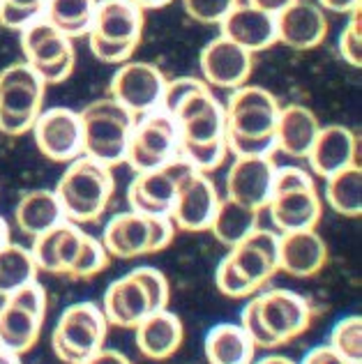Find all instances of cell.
<instances>
[{"label": "cell", "mask_w": 362, "mask_h": 364, "mask_svg": "<svg viewBox=\"0 0 362 364\" xmlns=\"http://www.w3.org/2000/svg\"><path fill=\"white\" fill-rule=\"evenodd\" d=\"M282 104L261 85L245 83L224 104L226 146L235 157H272Z\"/></svg>", "instance_id": "obj_1"}, {"label": "cell", "mask_w": 362, "mask_h": 364, "mask_svg": "<svg viewBox=\"0 0 362 364\" xmlns=\"http://www.w3.org/2000/svg\"><path fill=\"white\" fill-rule=\"evenodd\" d=\"M53 191L68 222L90 224L107 213L116 191V180L109 166L81 155L70 161Z\"/></svg>", "instance_id": "obj_2"}, {"label": "cell", "mask_w": 362, "mask_h": 364, "mask_svg": "<svg viewBox=\"0 0 362 364\" xmlns=\"http://www.w3.org/2000/svg\"><path fill=\"white\" fill-rule=\"evenodd\" d=\"M144 9L129 0H97L88 31L90 51L100 63H127L144 40Z\"/></svg>", "instance_id": "obj_3"}, {"label": "cell", "mask_w": 362, "mask_h": 364, "mask_svg": "<svg viewBox=\"0 0 362 364\" xmlns=\"http://www.w3.org/2000/svg\"><path fill=\"white\" fill-rule=\"evenodd\" d=\"M83 134V155L104 166H118L125 161L132 129L137 118L122 109L116 100L104 97L85 104L79 113Z\"/></svg>", "instance_id": "obj_4"}, {"label": "cell", "mask_w": 362, "mask_h": 364, "mask_svg": "<svg viewBox=\"0 0 362 364\" xmlns=\"http://www.w3.org/2000/svg\"><path fill=\"white\" fill-rule=\"evenodd\" d=\"M46 85L23 60L0 70V134L23 136L42 113Z\"/></svg>", "instance_id": "obj_5"}, {"label": "cell", "mask_w": 362, "mask_h": 364, "mask_svg": "<svg viewBox=\"0 0 362 364\" xmlns=\"http://www.w3.org/2000/svg\"><path fill=\"white\" fill-rule=\"evenodd\" d=\"M109 323L97 302H74L60 314L51 332V348L65 364H83L104 348Z\"/></svg>", "instance_id": "obj_6"}, {"label": "cell", "mask_w": 362, "mask_h": 364, "mask_svg": "<svg viewBox=\"0 0 362 364\" xmlns=\"http://www.w3.org/2000/svg\"><path fill=\"white\" fill-rule=\"evenodd\" d=\"M18 33L23 63L40 76L44 85H58L70 79L76 67V49L70 37L55 31L44 16Z\"/></svg>", "instance_id": "obj_7"}, {"label": "cell", "mask_w": 362, "mask_h": 364, "mask_svg": "<svg viewBox=\"0 0 362 364\" xmlns=\"http://www.w3.org/2000/svg\"><path fill=\"white\" fill-rule=\"evenodd\" d=\"M0 306V348L14 355L33 350L40 341L42 325L46 318V293L37 282L26 284L3 298Z\"/></svg>", "instance_id": "obj_8"}, {"label": "cell", "mask_w": 362, "mask_h": 364, "mask_svg": "<svg viewBox=\"0 0 362 364\" xmlns=\"http://www.w3.org/2000/svg\"><path fill=\"white\" fill-rule=\"evenodd\" d=\"M166 79L157 65L144 60H127L118 67L109 83V97L116 100L134 118H144L161 107Z\"/></svg>", "instance_id": "obj_9"}, {"label": "cell", "mask_w": 362, "mask_h": 364, "mask_svg": "<svg viewBox=\"0 0 362 364\" xmlns=\"http://www.w3.org/2000/svg\"><path fill=\"white\" fill-rule=\"evenodd\" d=\"M178 157V124L164 111H155L144 116L139 124H134L129 136L125 161L132 171L144 173L169 164Z\"/></svg>", "instance_id": "obj_10"}, {"label": "cell", "mask_w": 362, "mask_h": 364, "mask_svg": "<svg viewBox=\"0 0 362 364\" xmlns=\"http://www.w3.org/2000/svg\"><path fill=\"white\" fill-rule=\"evenodd\" d=\"M256 304H259L265 330L270 332L277 348L307 332L314 323V316H316V306L307 298L287 289H270L259 293Z\"/></svg>", "instance_id": "obj_11"}, {"label": "cell", "mask_w": 362, "mask_h": 364, "mask_svg": "<svg viewBox=\"0 0 362 364\" xmlns=\"http://www.w3.org/2000/svg\"><path fill=\"white\" fill-rule=\"evenodd\" d=\"M192 166L180 157L171 159L169 164L137 173V178L127 187V203L132 213L157 217V215H171L174 208L176 191L180 180H183Z\"/></svg>", "instance_id": "obj_12"}, {"label": "cell", "mask_w": 362, "mask_h": 364, "mask_svg": "<svg viewBox=\"0 0 362 364\" xmlns=\"http://www.w3.org/2000/svg\"><path fill=\"white\" fill-rule=\"evenodd\" d=\"M219 205V194L215 182L206 173L189 171L180 180L174 208H171V222L178 231L185 233H203L211 231Z\"/></svg>", "instance_id": "obj_13"}, {"label": "cell", "mask_w": 362, "mask_h": 364, "mask_svg": "<svg viewBox=\"0 0 362 364\" xmlns=\"http://www.w3.org/2000/svg\"><path fill=\"white\" fill-rule=\"evenodd\" d=\"M35 146L46 159L55 164H70L83 155V134L79 113L72 109L55 107L42 111L33 124Z\"/></svg>", "instance_id": "obj_14"}, {"label": "cell", "mask_w": 362, "mask_h": 364, "mask_svg": "<svg viewBox=\"0 0 362 364\" xmlns=\"http://www.w3.org/2000/svg\"><path fill=\"white\" fill-rule=\"evenodd\" d=\"M198 70L211 88L238 90L250 81L254 70V53L219 35L201 49Z\"/></svg>", "instance_id": "obj_15"}, {"label": "cell", "mask_w": 362, "mask_h": 364, "mask_svg": "<svg viewBox=\"0 0 362 364\" xmlns=\"http://www.w3.org/2000/svg\"><path fill=\"white\" fill-rule=\"evenodd\" d=\"M277 42L293 51L316 49L328 37V16L314 0H295L275 16Z\"/></svg>", "instance_id": "obj_16"}, {"label": "cell", "mask_w": 362, "mask_h": 364, "mask_svg": "<svg viewBox=\"0 0 362 364\" xmlns=\"http://www.w3.org/2000/svg\"><path fill=\"white\" fill-rule=\"evenodd\" d=\"M275 171L272 157H235L226 173V198L263 210L272 198Z\"/></svg>", "instance_id": "obj_17"}, {"label": "cell", "mask_w": 362, "mask_h": 364, "mask_svg": "<svg viewBox=\"0 0 362 364\" xmlns=\"http://www.w3.org/2000/svg\"><path fill=\"white\" fill-rule=\"evenodd\" d=\"M358 159V136L353 129L344 127V124H328L321 127L316 139H314L307 164L312 166L314 176L330 178L353 166Z\"/></svg>", "instance_id": "obj_18"}, {"label": "cell", "mask_w": 362, "mask_h": 364, "mask_svg": "<svg viewBox=\"0 0 362 364\" xmlns=\"http://www.w3.org/2000/svg\"><path fill=\"white\" fill-rule=\"evenodd\" d=\"M277 254H280V235L275 231H265V228H256L240 245L231 247L228 258L261 291L280 272Z\"/></svg>", "instance_id": "obj_19"}, {"label": "cell", "mask_w": 362, "mask_h": 364, "mask_svg": "<svg viewBox=\"0 0 362 364\" xmlns=\"http://www.w3.org/2000/svg\"><path fill=\"white\" fill-rule=\"evenodd\" d=\"M265 208L280 233L314 231L323 217V200L316 187L272 194Z\"/></svg>", "instance_id": "obj_20"}, {"label": "cell", "mask_w": 362, "mask_h": 364, "mask_svg": "<svg viewBox=\"0 0 362 364\" xmlns=\"http://www.w3.org/2000/svg\"><path fill=\"white\" fill-rule=\"evenodd\" d=\"M328 265V245L314 231L282 233L277 270L295 279H309Z\"/></svg>", "instance_id": "obj_21"}, {"label": "cell", "mask_w": 362, "mask_h": 364, "mask_svg": "<svg viewBox=\"0 0 362 364\" xmlns=\"http://www.w3.org/2000/svg\"><path fill=\"white\" fill-rule=\"evenodd\" d=\"M222 37L235 42L250 53H261L277 44V28H275V16L265 14L252 5H238L228 12L222 23Z\"/></svg>", "instance_id": "obj_22"}, {"label": "cell", "mask_w": 362, "mask_h": 364, "mask_svg": "<svg viewBox=\"0 0 362 364\" xmlns=\"http://www.w3.org/2000/svg\"><path fill=\"white\" fill-rule=\"evenodd\" d=\"M102 311L109 325L122 330H134L146 316L152 314L146 289L132 274L109 284V289L104 291Z\"/></svg>", "instance_id": "obj_23"}, {"label": "cell", "mask_w": 362, "mask_h": 364, "mask_svg": "<svg viewBox=\"0 0 362 364\" xmlns=\"http://www.w3.org/2000/svg\"><path fill=\"white\" fill-rule=\"evenodd\" d=\"M81 240L83 233L72 222H63L60 226L51 228V231L33 237L31 254L35 258L37 270L46 274L68 277L74 258L81 249Z\"/></svg>", "instance_id": "obj_24"}, {"label": "cell", "mask_w": 362, "mask_h": 364, "mask_svg": "<svg viewBox=\"0 0 362 364\" xmlns=\"http://www.w3.org/2000/svg\"><path fill=\"white\" fill-rule=\"evenodd\" d=\"M137 348L148 360H169L180 350L185 341V325L174 311H155L146 316L137 328Z\"/></svg>", "instance_id": "obj_25"}, {"label": "cell", "mask_w": 362, "mask_h": 364, "mask_svg": "<svg viewBox=\"0 0 362 364\" xmlns=\"http://www.w3.org/2000/svg\"><path fill=\"white\" fill-rule=\"evenodd\" d=\"M321 122L309 107L304 104H287L280 109L277 129H275V148L284 152L289 159H307L309 148Z\"/></svg>", "instance_id": "obj_26"}, {"label": "cell", "mask_w": 362, "mask_h": 364, "mask_svg": "<svg viewBox=\"0 0 362 364\" xmlns=\"http://www.w3.org/2000/svg\"><path fill=\"white\" fill-rule=\"evenodd\" d=\"M111 258H129L150 254V217L139 213H120L104 226L102 240Z\"/></svg>", "instance_id": "obj_27"}, {"label": "cell", "mask_w": 362, "mask_h": 364, "mask_svg": "<svg viewBox=\"0 0 362 364\" xmlns=\"http://www.w3.org/2000/svg\"><path fill=\"white\" fill-rule=\"evenodd\" d=\"M63 222H68V219H65L58 196L51 189L26 191L14 208V224L18 233L26 237H37L60 226Z\"/></svg>", "instance_id": "obj_28"}, {"label": "cell", "mask_w": 362, "mask_h": 364, "mask_svg": "<svg viewBox=\"0 0 362 364\" xmlns=\"http://www.w3.org/2000/svg\"><path fill=\"white\" fill-rule=\"evenodd\" d=\"M203 353L208 364H252L256 346L240 323H219L206 334Z\"/></svg>", "instance_id": "obj_29"}, {"label": "cell", "mask_w": 362, "mask_h": 364, "mask_svg": "<svg viewBox=\"0 0 362 364\" xmlns=\"http://www.w3.org/2000/svg\"><path fill=\"white\" fill-rule=\"evenodd\" d=\"M259 215H261V210L247 208L231 198H224V200L219 198L217 213L211 224V233L217 237L219 245L231 249L235 245H240L247 235L259 228Z\"/></svg>", "instance_id": "obj_30"}, {"label": "cell", "mask_w": 362, "mask_h": 364, "mask_svg": "<svg viewBox=\"0 0 362 364\" xmlns=\"http://www.w3.org/2000/svg\"><path fill=\"white\" fill-rule=\"evenodd\" d=\"M323 198L337 215L356 219L362 215V168L358 164L326 178Z\"/></svg>", "instance_id": "obj_31"}, {"label": "cell", "mask_w": 362, "mask_h": 364, "mask_svg": "<svg viewBox=\"0 0 362 364\" xmlns=\"http://www.w3.org/2000/svg\"><path fill=\"white\" fill-rule=\"evenodd\" d=\"M97 0H46L44 18L65 37L88 35Z\"/></svg>", "instance_id": "obj_32"}, {"label": "cell", "mask_w": 362, "mask_h": 364, "mask_svg": "<svg viewBox=\"0 0 362 364\" xmlns=\"http://www.w3.org/2000/svg\"><path fill=\"white\" fill-rule=\"evenodd\" d=\"M37 265L31 249L7 242L0 247V298H7L26 284L37 282Z\"/></svg>", "instance_id": "obj_33"}, {"label": "cell", "mask_w": 362, "mask_h": 364, "mask_svg": "<svg viewBox=\"0 0 362 364\" xmlns=\"http://www.w3.org/2000/svg\"><path fill=\"white\" fill-rule=\"evenodd\" d=\"M328 346L339 353L348 364H362V318L346 316L330 332Z\"/></svg>", "instance_id": "obj_34"}, {"label": "cell", "mask_w": 362, "mask_h": 364, "mask_svg": "<svg viewBox=\"0 0 362 364\" xmlns=\"http://www.w3.org/2000/svg\"><path fill=\"white\" fill-rule=\"evenodd\" d=\"M109 263H111V256L107 254L104 245L97 240V237L83 233L81 249L74 258L68 277H72V279H90V277L107 270Z\"/></svg>", "instance_id": "obj_35"}, {"label": "cell", "mask_w": 362, "mask_h": 364, "mask_svg": "<svg viewBox=\"0 0 362 364\" xmlns=\"http://www.w3.org/2000/svg\"><path fill=\"white\" fill-rule=\"evenodd\" d=\"M215 284H217V291L226 295V298H233V300H243V298H252V295L259 293V289L247 279V277L238 270L235 263L231 261L228 256H224L219 261L217 270H215Z\"/></svg>", "instance_id": "obj_36"}, {"label": "cell", "mask_w": 362, "mask_h": 364, "mask_svg": "<svg viewBox=\"0 0 362 364\" xmlns=\"http://www.w3.org/2000/svg\"><path fill=\"white\" fill-rule=\"evenodd\" d=\"M46 0H0V26L21 31L44 16Z\"/></svg>", "instance_id": "obj_37"}, {"label": "cell", "mask_w": 362, "mask_h": 364, "mask_svg": "<svg viewBox=\"0 0 362 364\" xmlns=\"http://www.w3.org/2000/svg\"><path fill=\"white\" fill-rule=\"evenodd\" d=\"M129 274L134 277V279L146 289L148 298H150V309H152V314L169 309L171 286H169V279L157 270V267L141 265V267H134V270H132Z\"/></svg>", "instance_id": "obj_38"}, {"label": "cell", "mask_w": 362, "mask_h": 364, "mask_svg": "<svg viewBox=\"0 0 362 364\" xmlns=\"http://www.w3.org/2000/svg\"><path fill=\"white\" fill-rule=\"evenodd\" d=\"M240 5V0H183L187 16L198 23H222V18Z\"/></svg>", "instance_id": "obj_39"}, {"label": "cell", "mask_w": 362, "mask_h": 364, "mask_svg": "<svg viewBox=\"0 0 362 364\" xmlns=\"http://www.w3.org/2000/svg\"><path fill=\"white\" fill-rule=\"evenodd\" d=\"M339 53L351 67H362V18L360 9L348 14V23L339 35Z\"/></svg>", "instance_id": "obj_40"}, {"label": "cell", "mask_w": 362, "mask_h": 364, "mask_svg": "<svg viewBox=\"0 0 362 364\" xmlns=\"http://www.w3.org/2000/svg\"><path fill=\"white\" fill-rule=\"evenodd\" d=\"M240 328L247 332V337L254 341L256 348H277V343L270 337V332L265 330V325L261 321L259 304H256V295H252L250 302L240 314Z\"/></svg>", "instance_id": "obj_41"}, {"label": "cell", "mask_w": 362, "mask_h": 364, "mask_svg": "<svg viewBox=\"0 0 362 364\" xmlns=\"http://www.w3.org/2000/svg\"><path fill=\"white\" fill-rule=\"evenodd\" d=\"M316 187L314 178L300 166H284L275 171L272 180V194H282V191H298V189H309Z\"/></svg>", "instance_id": "obj_42"}, {"label": "cell", "mask_w": 362, "mask_h": 364, "mask_svg": "<svg viewBox=\"0 0 362 364\" xmlns=\"http://www.w3.org/2000/svg\"><path fill=\"white\" fill-rule=\"evenodd\" d=\"M174 237H176V226L169 215L150 217V254L164 252L174 242Z\"/></svg>", "instance_id": "obj_43"}, {"label": "cell", "mask_w": 362, "mask_h": 364, "mask_svg": "<svg viewBox=\"0 0 362 364\" xmlns=\"http://www.w3.org/2000/svg\"><path fill=\"white\" fill-rule=\"evenodd\" d=\"M300 364H348V362L341 358L339 353L332 350L330 346H316L302 358Z\"/></svg>", "instance_id": "obj_44"}, {"label": "cell", "mask_w": 362, "mask_h": 364, "mask_svg": "<svg viewBox=\"0 0 362 364\" xmlns=\"http://www.w3.org/2000/svg\"><path fill=\"white\" fill-rule=\"evenodd\" d=\"M83 364H132V360L120 350L113 348H100L95 355H90Z\"/></svg>", "instance_id": "obj_45"}, {"label": "cell", "mask_w": 362, "mask_h": 364, "mask_svg": "<svg viewBox=\"0 0 362 364\" xmlns=\"http://www.w3.org/2000/svg\"><path fill=\"white\" fill-rule=\"evenodd\" d=\"M362 0H316V5L323 12H332V14H351L360 9Z\"/></svg>", "instance_id": "obj_46"}, {"label": "cell", "mask_w": 362, "mask_h": 364, "mask_svg": "<svg viewBox=\"0 0 362 364\" xmlns=\"http://www.w3.org/2000/svg\"><path fill=\"white\" fill-rule=\"evenodd\" d=\"M293 3L295 0H247V5H252V7L261 9L265 14H272V16H277L282 9H287Z\"/></svg>", "instance_id": "obj_47"}, {"label": "cell", "mask_w": 362, "mask_h": 364, "mask_svg": "<svg viewBox=\"0 0 362 364\" xmlns=\"http://www.w3.org/2000/svg\"><path fill=\"white\" fill-rule=\"evenodd\" d=\"M132 5H137L139 9H159V7H166L171 0H129Z\"/></svg>", "instance_id": "obj_48"}, {"label": "cell", "mask_w": 362, "mask_h": 364, "mask_svg": "<svg viewBox=\"0 0 362 364\" xmlns=\"http://www.w3.org/2000/svg\"><path fill=\"white\" fill-rule=\"evenodd\" d=\"M256 364H298V362H293L287 355H277V353H272V355H265L263 360H259Z\"/></svg>", "instance_id": "obj_49"}, {"label": "cell", "mask_w": 362, "mask_h": 364, "mask_svg": "<svg viewBox=\"0 0 362 364\" xmlns=\"http://www.w3.org/2000/svg\"><path fill=\"white\" fill-rule=\"evenodd\" d=\"M0 364H21V362H18V355H14V353L0 348Z\"/></svg>", "instance_id": "obj_50"}, {"label": "cell", "mask_w": 362, "mask_h": 364, "mask_svg": "<svg viewBox=\"0 0 362 364\" xmlns=\"http://www.w3.org/2000/svg\"><path fill=\"white\" fill-rule=\"evenodd\" d=\"M7 242H9V226H7L5 219L0 217V247L7 245Z\"/></svg>", "instance_id": "obj_51"}]
</instances>
